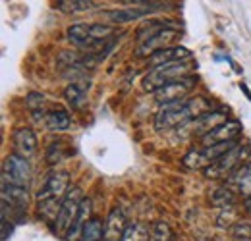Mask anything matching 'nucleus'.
<instances>
[{"label":"nucleus","instance_id":"obj_1","mask_svg":"<svg viewBox=\"0 0 251 241\" xmlns=\"http://www.w3.org/2000/svg\"><path fill=\"white\" fill-rule=\"evenodd\" d=\"M211 110H213V104L203 96L182 98V100L160 106V110L155 116V127L160 131L174 129V127H184L189 121L197 120L199 116H203Z\"/></svg>","mask_w":251,"mask_h":241},{"label":"nucleus","instance_id":"obj_2","mask_svg":"<svg viewBox=\"0 0 251 241\" xmlns=\"http://www.w3.org/2000/svg\"><path fill=\"white\" fill-rule=\"evenodd\" d=\"M197 68L195 62H174V64H164V66H158L149 70V73L143 77V91H149V93H155L160 87L176 81V79H182V77H188L191 75V72Z\"/></svg>","mask_w":251,"mask_h":241},{"label":"nucleus","instance_id":"obj_3","mask_svg":"<svg viewBox=\"0 0 251 241\" xmlns=\"http://www.w3.org/2000/svg\"><path fill=\"white\" fill-rule=\"evenodd\" d=\"M250 154H251V147L240 143V145H236L232 151L222 154L219 160H215L211 166H207V168L203 170V174H205L209 180L226 178V176H230L238 166L248 164V162H250Z\"/></svg>","mask_w":251,"mask_h":241},{"label":"nucleus","instance_id":"obj_4","mask_svg":"<svg viewBox=\"0 0 251 241\" xmlns=\"http://www.w3.org/2000/svg\"><path fill=\"white\" fill-rule=\"evenodd\" d=\"M2 181L4 183H12V185H24L27 187V183L31 181V164L27 158L12 152L4 158L2 162Z\"/></svg>","mask_w":251,"mask_h":241},{"label":"nucleus","instance_id":"obj_5","mask_svg":"<svg viewBox=\"0 0 251 241\" xmlns=\"http://www.w3.org/2000/svg\"><path fill=\"white\" fill-rule=\"evenodd\" d=\"M83 199H85V197H83V193H81V187L74 185V187L68 191V195L64 197V201H62V209H60V214H58V220H56V224H54V230H56L58 234H64V236H66V232L72 228V224H74L75 218H77L79 205H81Z\"/></svg>","mask_w":251,"mask_h":241},{"label":"nucleus","instance_id":"obj_6","mask_svg":"<svg viewBox=\"0 0 251 241\" xmlns=\"http://www.w3.org/2000/svg\"><path fill=\"white\" fill-rule=\"evenodd\" d=\"M195 83H197V77L188 75V77L176 79V81H172V83H168V85L160 87L158 91L153 93V96H155V100H157L160 106H164V104H170V102L182 100L186 95H189V93L193 91Z\"/></svg>","mask_w":251,"mask_h":241},{"label":"nucleus","instance_id":"obj_7","mask_svg":"<svg viewBox=\"0 0 251 241\" xmlns=\"http://www.w3.org/2000/svg\"><path fill=\"white\" fill-rule=\"evenodd\" d=\"M70 191V174L62 170H54L47 176L43 187L37 191V201L43 199H64Z\"/></svg>","mask_w":251,"mask_h":241},{"label":"nucleus","instance_id":"obj_8","mask_svg":"<svg viewBox=\"0 0 251 241\" xmlns=\"http://www.w3.org/2000/svg\"><path fill=\"white\" fill-rule=\"evenodd\" d=\"M240 133H242V123L238 120H228L220 123L219 127H215L205 137H201V143H203V147H211V145H219V143L238 141Z\"/></svg>","mask_w":251,"mask_h":241},{"label":"nucleus","instance_id":"obj_9","mask_svg":"<svg viewBox=\"0 0 251 241\" xmlns=\"http://www.w3.org/2000/svg\"><path fill=\"white\" fill-rule=\"evenodd\" d=\"M176 37H178V29L160 31V33H157L155 37L147 39L145 43L137 45V48H135V56H137V58H145V56H149V58H151L155 52L162 50V48H168V47H170V43H172Z\"/></svg>","mask_w":251,"mask_h":241},{"label":"nucleus","instance_id":"obj_10","mask_svg":"<svg viewBox=\"0 0 251 241\" xmlns=\"http://www.w3.org/2000/svg\"><path fill=\"white\" fill-rule=\"evenodd\" d=\"M12 143H14V152L24 156V158H31L35 156V152L39 149V141H37V135L35 131L29 127H20L14 131L12 135Z\"/></svg>","mask_w":251,"mask_h":241},{"label":"nucleus","instance_id":"obj_11","mask_svg":"<svg viewBox=\"0 0 251 241\" xmlns=\"http://www.w3.org/2000/svg\"><path fill=\"white\" fill-rule=\"evenodd\" d=\"M224 121H228L226 110H211V112L199 116L197 120L189 121L191 123V133L199 135V137H205L207 133H211L215 127H219L220 123H224Z\"/></svg>","mask_w":251,"mask_h":241},{"label":"nucleus","instance_id":"obj_12","mask_svg":"<svg viewBox=\"0 0 251 241\" xmlns=\"http://www.w3.org/2000/svg\"><path fill=\"white\" fill-rule=\"evenodd\" d=\"M191 60V52L186 47H168V48H162L155 52L149 60H147V66L153 68H158V66H164V64H174V62H189Z\"/></svg>","mask_w":251,"mask_h":241},{"label":"nucleus","instance_id":"obj_13","mask_svg":"<svg viewBox=\"0 0 251 241\" xmlns=\"http://www.w3.org/2000/svg\"><path fill=\"white\" fill-rule=\"evenodd\" d=\"M127 222L120 207H114L104 220V241H122Z\"/></svg>","mask_w":251,"mask_h":241},{"label":"nucleus","instance_id":"obj_14","mask_svg":"<svg viewBox=\"0 0 251 241\" xmlns=\"http://www.w3.org/2000/svg\"><path fill=\"white\" fill-rule=\"evenodd\" d=\"M91 214H93V201H91L89 197H85V199L81 201V205H79V212H77L75 222H74V224H72V228L66 232V240H68V241H77V238H81L85 224H87V222L93 218Z\"/></svg>","mask_w":251,"mask_h":241},{"label":"nucleus","instance_id":"obj_15","mask_svg":"<svg viewBox=\"0 0 251 241\" xmlns=\"http://www.w3.org/2000/svg\"><path fill=\"white\" fill-rule=\"evenodd\" d=\"M151 10H157V8H135L133 6V8H124V10H108V12H102V14L110 24H129V22L141 20Z\"/></svg>","mask_w":251,"mask_h":241},{"label":"nucleus","instance_id":"obj_16","mask_svg":"<svg viewBox=\"0 0 251 241\" xmlns=\"http://www.w3.org/2000/svg\"><path fill=\"white\" fill-rule=\"evenodd\" d=\"M2 201L10 203L18 209H25L29 203V191L24 185H12V183L2 181Z\"/></svg>","mask_w":251,"mask_h":241},{"label":"nucleus","instance_id":"obj_17","mask_svg":"<svg viewBox=\"0 0 251 241\" xmlns=\"http://www.w3.org/2000/svg\"><path fill=\"white\" fill-rule=\"evenodd\" d=\"M164 29H178V25L176 24H172L170 20H153V22H145L139 29H137V35H135V39H137V45H141V43H145L147 39H151V37H155L157 33Z\"/></svg>","mask_w":251,"mask_h":241},{"label":"nucleus","instance_id":"obj_18","mask_svg":"<svg viewBox=\"0 0 251 241\" xmlns=\"http://www.w3.org/2000/svg\"><path fill=\"white\" fill-rule=\"evenodd\" d=\"M64 199H43L37 201V212L45 222H56Z\"/></svg>","mask_w":251,"mask_h":241},{"label":"nucleus","instance_id":"obj_19","mask_svg":"<svg viewBox=\"0 0 251 241\" xmlns=\"http://www.w3.org/2000/svg\"><path fill=\"white\" fill-rule=\"evenodd\" d=\"M68 39L79 47V48H87L93 50V43L89 39V31H87V24H74L68 27Z\"/></svg>","mask_w":251,"mask_h":241},{"label":"nucleus","instance_id":"obj_20","mask_svg":"<svg viewBox=\"0 0 251 241\" xmlns=\"http://www.w3.org/2000/svg\"><path fill=\"white\" fill-rule=\"evenodd\" d=\"M45 125H47L49 131H66L72 125V118H70V114L66 110L56 108V110H50L47 114Z\"/></svg>","mask_w":251,"mask_h":241},{"label":"nucleus","instance_id":"obj_21","mask_svg":"<svg viewBox=\"0 0 251 241\" xmlns=\"http://www.w3.org/2000/svg\"><path fill=\"white\" fill-rule=\"evenodd\" d=\"M209 201H211L215 207H219V209H230V207L236 203V195H234V191H232L230 187L220 185V187L211 189Z\"/></svg>","mask_w":251,"mask_h":241},{"label":"nucleus","instance_id":"obj_22","mask_svg":"<svg viewBox=\"0 0 251 241\" xmlns=\"http://www.w3.org/2000/svg\"><path fill=\"white\" fill-rule=\"evenodd\" d=\"M122 241H153L151 238V228L141 224V222H133V224H127Z\"/></svg>","mask_w":251,"mask_h":241},{"label":"nucleus","instance_id":"obj_23","mask_svg":"<svg viewBox=\"0 0 251 241\" xmlns=\"http://www.w3.org/2000/svg\"><path fill=\"white\" fill-rule=\"evenodd\" d=\"M81 241H104V222L93 216L83 228Z\"/></svg>","mask_w":251,"mask_h":241},{"label":"nucleus","instance_id":"obj_24","mask_svg":"<svg viewBox=\"0 0 251 241\" xmlns=\"http://www.w3.org/2000/svg\"><path fill=\"white\" fill-rule=\"evenodd\" d=\"M95 6L91 0H58L56 8L66 14H79V12H87Z\"/></svg>","mask_w":251,"mask_h":241},{"label":"nucleus","instance_id":"obj_25","mask_svg":"<svg viewBox=\"0 0 251 241\" xmlns=\"http://www.w3.org/2000/svg\"><path fill=\"white\" fill-rule=\"evenodd\" d=\"M64 98L68 100V104H72V108H81L85 104V91L79 83H70L64 89Z\"/></svg>","mask_w":251,"mask_h":241},{"label":"nucleus","instance_id":"obj_26","mask_svg":"<svg viewBox=\"0 0 251 241\" xmlns=\"http://www.w3.org/2000/svg\"><path fill=\"white\" fill-rule=\"evenodd\" d=\"M182 164L186 168H191V170H205L207 166H211L209 160L205 158L203 151H189L188 154H184Z\"/></svg>","mask_w":251,"mask_h":241},{"label":"nucleus","instance_id":"obj_27","mask_svg":"<svg viewBox=\"0 0 251 241\" xmlns=\"http://www.w3.org/2000/svg\"><path fill=\"white\" fill-rule=\"evenodd\" d=\"M151 238L153 241H172L176 240L174 238V232H172V228L164 222V220H157V222H153L151 224Z\"/></svg>","mask_w":251,"mask_h":241},{"label":"nucleus","instance_id":"obj_28","mask_svg":"<svg viewBox=\"0 0 251 241\" xmlns=\"http://www.w3.org/2000/svg\"><path fill=\"white\" fill-rule=\"evenodd\" d=\"M45 104H47V98H45L43 93H29V95L25 96V106H27V110H29L31 114L33 112H43Z\"/></svg>","mask_w":251,"mask_h":241},{"label":"nucleus","instance_id":"obj_29","mask_svg":"<svg viewBox=\"0 0 251 241\" xmlns=\"http://www.w3.org/2000/svg\"><path fill=\"white\" fill-rule=\"evenodd\" d=\"M68 152L64 151V143H50L49 145V149H47V162L49 164H56V162H60L64 160V156H66Z\"/></svg>","mask_w":251,"mask_h":241},{"label":"nucleus","instance_id":"obj_30","mask_svg":"<svg viewBox=\"0 0 251 241\" xmlns=\"http://www.w3.org/2000/svg\"><path fill=\"white\" fill-rule=\"evenodd\" d=\"M232 236L234 238H238V240H251V226L248 222H236L234 226H232Z\"/></svg>","mask_w":251,"mask_h":241},{"label":"nucleus","instance_id":"obj_31","mask_svg":"<svg viewBox=\"0 0 251 241\" xmlns=\"http://www.w3.org/2000/svg\"><path fill=\"white\" fill-rule=\"evenodd\" d=\"M12 232H14L12 220H4L2 218V241H8V238L12 236Z\"/></svg>","mask_w":251,"mask_h":241},{"label":"nucleus","instance_id":"obj_32","mask_svg":"<svg viewBox=\"0 0 251 241\" xmlns=\"http://www.w3.org/2000/svg\"><path fill=\"white\" fill-rule=\"evenodd\" d=\"M244 207H246V211L251 214V195H250V197H246V201H244Z\"/></svg>","mask_w":251,"mask_h":241},{"label":"nucleus","instance_id":"obj_33","mask_svg":"<svg viewBox=\"0 0 251 241\" xmlns=\"http://www.w3.org/2000/svg\"><path fill=\"white\" fill-rule=\"evenodd\" d=\"M172 241H176V240H172Z\"/></svg>","mask_w":251,"mask_h":241}]
</instances>
